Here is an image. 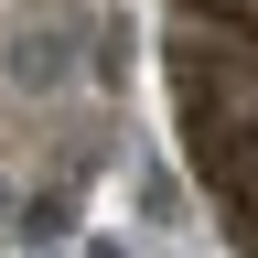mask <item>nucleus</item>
<instances>
[{"instance_id":"obj_1","label":"nucleus","mask_w":258,"mask_h":258,"mask_svg":"<svg viewBox=\"0 0 258 258\" xmlns=\"http://www.w3.org/2000/svg\"><path fill=\"white\" fill-rule=\"evenodd\" d=\"M129 129V0H0V247L86 215Z\"/></svg>"},{"instance_id":"obj_2","label":"nucleus","mask_w":258,"mask_h":258,"mask_svg":"<svg viewBox=\"0 0 258 258\" xmlns=\"http://www.w3.org/2000/svg\"><path fill=\"white\" fill-rule=\"evenodd\" d=\"M161 108L215 237L258 258V0H161Z\"/></svg>"}]
</instances>
